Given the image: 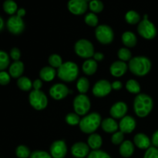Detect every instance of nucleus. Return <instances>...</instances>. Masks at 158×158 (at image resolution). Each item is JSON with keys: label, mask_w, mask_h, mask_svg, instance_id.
I'll return each mask as SVG.
<instances>
[{"label": "nucleus", "mask_w": 158, "mask_h": 158, "mask_svg": "<svg viewBox=\"0 0 158 158\" xmlns=\"http://www.w3.org/2000/svg\"><path fill=\"white\" fill-rule=\"evenodd\" d=\"M56 74V70L52 66H45L40 70V77L43 81L51 82L54 80Z\"/></svg>", "instance_id": "23"}, {"label": "nucleus", "mask_w": 158, "mask_h": 158, "mask_svg": "<svg viewBox=\"0 0 158 158\" xmlns=\"http://www.w3.org/2000/svg\"><path fill=\"white\" fill-rule=\"evenodd\" d=\"M97 68H98L97 62L95 61L94 59H88V60H86L83 63V66H82V69H83V73L88 76L94 75L97 72Z\"/></svg>", "instance_id": "24"}, {"label": "nucleus", "mask_w": 158, "mask_h": 158, "mask_svg": "<svg viewBox=\"0 0 158 158\" xmlns=\"http://www.w3.org/2000/svg\"><path fill=\"white\" fill-rule=\"evenodd\" d=\"M3 9L7 14L13 15L17 12V4L13 0H6L3 4Z\"/></svg>", "instance_id": "35"}, {"label": "nucleus", "mask_w": 158, "mask_h": 158, "mask_svg": "<svg viewBox=\"0 0 158 158\" xmlns=\"http://www.w3.org/2000/svg\"><path fill=\"white\" fill-rule=\"evenodd\" d=\"M102 119L100 114L96 112H93L91 114L85 115L80 120V129L84 134H94L99 127L101 125Z\"/></svg>", "instance_id": "3"}, {"label": "nucleus", "mask_w": 158, "mask_h": 158, "mask_svg": "<svg viewBox=\"0 0 158 158\" xmlns=\"http://www.w3.org/2000/svg\"><path fill=\"white\" fill-rule=\"evenodd\" d=\"M43 86V80L41 79H36L32 82V88L35 90H41Z\"/></svg>", "instance_id": "45"}, {"label": "nucleus", "mask_w": 158, "mask_h": 158, "mask_svg": "<svg viewBox=\"0 0 158 158\" xmlns=\"http://www.w3.org/2000/svg\"><path fill=\"white\" fill-rule=\"evenodd\" d=\"M3 27H4V21H3L2 18L0 16V31L2 30Z\"/></svg>", "instance_id": "50"}, {"label": "nucleus", "mask_w": 158, "mask_h": 158, "mask_svg": "<svg viewBox=\"0 0 158 158\" xmlns=\"http://www.w3.org/2000/svg\"><path fill=\"white\" fill-rule=\"evenodd\" d=\"M121 40L127 48H132L137 45V39L135 34L131 31H127L122 34Z\"/></svg>", "instance_id": "26"}, {"label": "nucleus", "mask_w": 158, "mask_h": 158, "mask_svg": "<svg viewBox=\"0 0 158 158\" xmlns=\"http://www.w3.org/2000/svg\"><path fill=\"white\" fill-rule=\"evenodd\" d=\"M130 71L137 77L146 76L151 69V62L146 56H135L129 61Z\"/></svg>", "instance_id": "2"}, {"label": "nucleus", "mask_w": 158, "mask_h": 158, "mask_svg": "<svg viewBox=\"0 0 158 158\" xmlns=\"http://www.w3.org/2000/svg\"><path fill=\"white\" fill-rule=\"evenodd\" d=\"M125 19L128 24L135 25L140 22V16L137 12L134 10L128 11L125 15Z\"/></svg>", "instance_id": "30"}, {"label": "nucleus", "mask_w": 158, "mask_h": 158, "mask_svg": "<svg viewBox=\"0 0 158 158\" xmlns=\"http://www.w3.org/2000/svg\"><path fill=\"white\" fill-rule=\"evenodd\" d=\"M112 90L111 83L106 80H100L94 84L93 87V94L95 97L101 98L110 94Z\"/></svg>", "instance_id": "12"}, {"label": "nucleus", "mask_w": 158, "mask_h": 158, "mask_svg": "<svg viewBox=\"0 0 158 158\" xmlns=\"http://www.w3.org/2000/svg\"><path fill=\"white\" fill-rule=\"evenodd\" d=\"M84 21L86 23V25H88L89 26H97L99 23V19L97 15H96L94 12H90V13H88L87 15L85 16Z\"/></svg>", "instance_id": "36"}, {"label": "nucleus", "mask_w": 158, "mask_h": 158, "mask_svg": "<svg viewBox=\"0 0 158 158\" xmlns=\"http://www.w3.org/2000/svg\"><path fill=\"white\" fill-rule=\"evenodd\" d=\"M137 31L140 35L146 40H152L157 35V29L154 23L148 19V15H145L143 19L139 23Z\"/></svg>", "instance_id": "6"}, {"label": "nucleus", "mask_w": 158, "mask_h": 158, "mask_svg": "<svg viewBox=\"0 0 158 158\" xmlns=\"http://www.w3.org/2000/svg\"><path fill=\"white\" fill-rule=\"evenodd\" d=\"M9 56L6 52L0 50V71H3L9 66Z\"/></svg>", "instance_id": "38"}, {"label": "nucleus", "mask_w": 158, "mask_h": 158, "mask_svg": "<svg viewBox=\"0 0 158 158\" xmlns=\"http://www.w3.org/2000/svg\"><path fill=\"white\" fill-rule=\"evenodd\" d=\"M117 56L120 60L123 62H127L132 59V53H131V50L127 47H122L117 52Z\"/></svg>", "instance_id": "33"}, {"label": "nucleus", "mask_w": 158, "mask_h": 158, "mask_svg": "<svg viewBox=\"0 0 158 158\" xmlns=\"http://www.w3.org/2000/svg\"><path fill=\"white\" fill-rule=\"evenodd\" d=\"M86 2H88V1H89V2H91V1H92V0H86Z\"/></svg>", "instance_id": "51"}, {"label": "nucleus", "mask_w": 158, "mask_h": 158, "mask_svg": "<svg viewBox=\"0 0 158 158\" xmlns=\"http://www.w3.org/2000/svg\"><path fill=\"white\" fill-rule=\"evenodd\" d=\"M73 109L75 113L80 116L86 115L91 107L90 100L86 94H79L74 98Z\"/></svg>", "instance_id": "8"}, {"label": "nucleus", "mask_w": 158, "mask_h": 158, "mask_svg": "<svg viewBox=\"0 0 158 158\" xmlns=\"http://www.w3.org/2000/svg\"><path fill=\"white\" fill-rule=\"evenodd\" d=\"M126 89L131 94H139L140 93V85L137 80L131 79L127 82Z\"/></svg>", "instance_id": "29"}, {"label": "nucleus", "mask_w": 158, "mask_h": 158, "mask_svg": "<svg viewBox=\"0 0 158 158\" xmlns=\"http://www.w3.org/2000/svg\"><path fill=\"white\" fill-rule=\"evenodd\" d=\"M151 143L153 144V146L158 148V130L153 134L152 138H151Z\"/></svg>", "instance_id": "47"}, {"label": "nucleus", "mask_w": 158, "mask_h": 158, "mask_svg": "<svg viewBox=\"0 0 158 158\" xmlns=\"http://www.w3.org/2000/svg\"><path fill=\"white\" fill-rule=\"evenodd\" d=\"M111 86H112V89H114V90H120L123 87V83L120 81H119V80H116V81L113 82L111 83Z\"/></svg>", "instance_id": "46"}, {"label": "nucleus", "mask_w": 158, "mask_h": 158, "mask_svg": "<svg viewBox=\"0 0 158 158\" xmlns=\"http://www.w3.org/2000/svg\"><path fill=\"white\" fill-rule=\"evenodd\" d=\"M89 7L94 13H99L103 11V4L100 0H92L89 2Z\"/></svg>", "instance_id": "37"}, {"label": "nucleus", "mask_w": 158, "mask_h": 158, "mask_svg": "<svg viewBox=\"0 0 158 158\" xmlns=\"http://www.w3.org/2000/svg\"><path fill=\"white\" fill-rule=\"evenodd\" d=\"M134 143L131 142V140H124L123 143L120 144L119 148V152L120 154L123 157L129 158L134 154Z\"/></svg>", "instance_id": "21"}, {"label": "nucleus", "mask_w": 158, "mask_h": 158, "mask_svg": "<svg viewBox=\"0 0 158 158\" xmlns=\"http://www.w3.org/2000/svg\"><path fill=\"white\" fill-rule=\"evenodd\" d=\"M134 143L139 149L148 150L151 147V140L145 134L139 133L134 136Z\"/></svg>", "instance_id": "19"}, {"label": "nucleus", "mask_w": 158, "mask_h": 158, "mask_svg": "<svg viewBox=\"0 0 158 158\" xmlns=\"http://www.w3.org/2000/svg\"><path fill=\"white\" fill-rule=\"evenodd\" d=\"M80 115L77 114V113H69V114H66V117H65V120L67 124L70 125V126H76V125L80 124Z\"/></svg>", "instance_id": "34"}, {"label": "nucleus", "mask_w": 158, "mask_h": 158, "mask_svg": "<svg viewBox=\"0 0 158 158\" xmlns=\"http://www.w3.org/2000/svg\"><path fill=\"white\" fill-rule=\"evenodd\" d=\"M89 147L84 142H77L71 148V154L75 158L87 157L89 152Z\"/></svg>", "instance_id": "15"}, {"label": "nucleus", "mask_w": 158, "mask_h": 158, "mask_svg": "<svg viewBox=\"0 0 158 158\" xmlns=\"http://www.w3.org/2000/svg\"><path fill=\"white\" fill-rule=\"evenodd\" d=\"M128 69V66L125 62L117 60L114 62L110 67L111 75L115 77H121L124 75Z\"/></svg>", "instance_id": "18"}, {"label": "nucleus", "mask_w": 158, "mask_h": 158, "mask_svg": "<svg viewBox=\"0 0 158 158\" xmlns=\"http://www.w3.org/2000/svg\"><path fill=\"white\" fill-rule=\"evenodd\" d=\"M10 57L14 60V61H19L21 57V52H20L19 49L16 47L12 48L10 50Z\"/></svg>", "instance_id": "44"}, {"label": "nucleus", "mask_w": 158, "mask_h": 158, "mask_svg": "<svg viewBox=\"0 0 158 158\" xmlns=\"http://www.w3.org/2000/svg\"><path fill=\"white\" fill-rule=\"evenodd\" d=\"M95 36L99 43L103 45H107L112 43L114 40V33L110 26L107 25H100L97 26Z\"/></svg>", "instance_id": "9"}, {"label": "nucleus", "mask_w": 158, "mask_h": 158, "mask_svg": "<svg viewBox=\"0 0 158 158\" xmlns=\"http://www.w3.org/2000/svg\"><path fill=\"white\" fill-rule=\"evenodd\" d=\"M143 158H158V148L155 147H150L146 150Z\"/></svg>", "instance_id": "41"}, {"label": "nucleus", "mask_w": 158, "mask_h": 158, "mask_svg": "<svg viewBox=\"0 0 158 158\" xmlns=\"http://www.w3.org/2000/svg\"><path fill=\"white\" fill-rule=\"evenodd\" d=\"M25 66L23 62L21 61H14L10 65L9 69V73L13 78H19L23 75L24 72Z\"/></svg>", "instance_id": "22"}, {"label": "nucleus", "mask_w": 158, "mask_h": 158, "mask_svg": "<svg viewBox=\"0 0 158 158\" xmlns=\"http://www.w3.org/2000/svg\"><path fill=\"white\" fill-rule=\"evenodd\" d=\"M25 15H26V10L24 9H19L17 11V15H19V17L23 18Z\"/></svg>", "instance_id": "49"}, {"label": "nucleus", "mask_w": 158, "mask_h": 158, "mask_svg": "<svg viewBox=\"0 0 158 158\" xmlns=\"http://www.w3.org/2000/svg\"><path fill=\"white\" fill-rule=\"evenodd\" d=\"M124 134L121 131H117L114 133L111 137V141L114 145H120L124 141Z\"/></svg>", "instance_id": "39"}, {"label": "nucleus", "mask_w": 158, "mask_h": 158, "mask_svg": "<svg viewBox=\"0 0 158 158\" xmlns=\"http://www.w3.org/2000/svg\"><path fill=\"white\" fill-rule=\"evenodd\" d=\"M127 105L122 101L117 102L111 106L110 114L114 119H122L127 113Z\"/></svg>", "instance_id": "17"}, {"label": "nucleus", "mask_w": 158, "mask_h": 158, "mask_svg": "<svg viewBox=\"0 0 158 158\" xmlns=\"http://www.w3.org/2000/svg\"><path fill=\"white\" fill-rule=\"evenodd\" d=\"M74 51L78 56L83 59H90L94 56V46L90 41L85 39L79 40L74 45Z\"/></svg>", "instance_id": "5"}, {"label": "nucleus", "mask_w": 158, "mask_h": 158, "mask_svg": "<svg viewBox=\"0 0 158 158\" xmlns=\"http://www.w3.org/2000/svg\"><path fill=\"white\" fill-rule=\"evenodd\" d=\"M69 94H70V90L63 83H56L49 89V95L56 100H63Z\"/></svg>", "instance_id": "13"}, {"label": "nucleus", "mask_w": 158, "mask_h": 158, "mask_svg": "<svg viewBox=\"0 0 158 158\" xmlns=\"http://www.w3.org/2000/svg\"><path fill=\"white\" fill-rule=\"evenodd\" d=\"M87 158H111V157L105 151H101V150H97V151H91Z\"/></svg>", "instance_id": "40"}, {"label": "nucleus", "mask_w": 158, "mask_h": 158, "mask_svg": "<svg viewBox=\"0 0 158 158\" xmlns=\"http://www.w3.org/2000/svg\"><path fill=\"white\" fill-rule=\"evenodd\" d=\"M7 28L11 33L19 35L22 33L25 29V23L23 18L19 15H12L8 19Z\"/></svg>", "instance_id": "10"}, {"label": "nucleus", "mask_w": 158, "mask_h": 158, "mask_svg": "<svg viewBox=\"0 0 158 158\" xmlns=\"http://www.w3.org/2000/svg\"><path fill=\"white\" fill-rule=\"evenodd\" d=\"M49 154L52 158H65L67 154V145L63 140H55L51 144Z\"/></svg>", "instance_id": "11"}, {"label": "nucleus", "mask_w": 158, "mask_h": 158, "mask_svg": "<svg viewBox=\"0 0 158 158\" xmlns=\"http://www.w3.org/2000/svg\"><path fill=\"white\" fill-rule=\"evenodd\" d=\"M79 74L78 66L75 63L67 61L63 63L57 69V75L59 78L64 82L70 83L77 80Z\"/></svg>", "instance_id": "4"}, {"label": "nucleus", "mask_w": 158, "mask_h": 158, "mask_svg": "<svg viewBox=\"0 0 158 158\" xmlns=\"http://www.w3.org/2000/svg\"><path fill=\"white\" fill-rule=\"evenodd\" d=\"M88 4L86 0H69L68 9L73 15H82L87 10Z\"/></svg>", "instance_id": "14"}, {"label": "nucleus", "mask_w": 158, "mask_h": 158, "mask_svg": "<svg viewBox=\"0 0 158 158\" xmlns=\"http://www.w3.org/2000/svg\"><path fill=\"white\" fill-rule=\"evenodd\" d=\"M29 158H52L50 154L45 151H35L31 153Z\"/></svg>", "instance_id": "42"}, {"label": "nucleus", "mask_w": 158, "mask_h": 158, "mask_svg": "<svg viewBox=\"0 0 158 158\" xmlns=\"http://www.w3.org/2000/svg\"><path fill=\"white\" fill-rule=\"evenodd\" d=\"M77 90L80 94H86L89 88V82L86 77H80L78 79L77 83Z\"/></svg>", "instance_id": "28"}, {"label": "nucleus", "mask_w": 158, "mask_h": 158, "mask_svg": "<svg viewBox=\"0 0 158 158\" xmlns=\"http://www.w3.org/2000/svg\"><path fill=\"white\" fill-rule=\"evenodd\" d=\"M29 102L36 110H43L47 106L48 98L42 90H32L29 95Z\"/></svg>", "instance_id": "7"}, {"label": "nucleus", "mask_w": 158, "mask_h": 158, "mask_svg": "<svg viewBox=\"0 0 158 158\" xmlns=\"http://www.w3.org/2000/svg\"><path fill=\"white\" fill-rule=\"evenodd\" d=\"M94 60H95V61L97 62H101L102 60L104 59V55H103L102 52H95L94 55Z\"/></svg>", "instance_id": "48"}, {"label": "nucleus", "mask_w": 158, "mask_h": 158, "mask_svg": "<svg viewBox=\"0 0 158 158\" xmlns=\"http://www.w3.org/2000/svg\"><path fill=\"white\" fill-rule=\"evenodd\" d=\"M102 143H103V140L100 134H94V133L89 134L87 139V144L90 149H92L93 151L100 150L102 146Z\"/></svg>", "instance_id": "25"}, {"label": "nucleus", "mask_w": 158, "mask_h": 158, "mask_svg": "<svg viewBox=\"0 0 158 158\" xmlns=\"http://www.w3.org/2000/svg\"><path fill=\"white\" fill-rule=\"evenodd\" d=\"M154 107V101L149 95L139 94L134 101V110L137 117L144 118L148 117Z\"/></svg>", "instance_id": "1"}, {"label": "nucleus", "mask_w": 158, "mask_h": 158, "mask_svg": "<svg viewBox=\"0 0 158 158\" xmlns=\"http://www.w3.org/2000/svg\"><path fill=\"white\" fill-rule=\"evenodd\" d=\"M17 86L21 90L29 91L32 88V82L26 77H21L17 80Z\"/></svg>", "instance_id": "27"}, {"label": "nucleus", "mask_w": 158, "mask_h": 158, "mask_svg": "<svg viewBox=\"0 0 158 158\" xmlns=\"http://www.w3.org/2000/svg\"><path fill=\"white\" fill-rule=\"evenodd\" d=\"M31 153L29 148L26 145H19L15 149V155L18 158H29Z\"/></svg>", "instance_id": "32"}, {"label": "nucleus", "mask_w": 158, "mask_h": 158, "mask_svg": "<svg viewBox=\"0 0 158 158\" xmlns=\"http://www.w3.org/2000/svg\"><path fill=\"white\" fill-rule=\"evenodd\" d=\"M48 62H49V66H52L54 69H58L63 63L62 57L60 55L56 53L49 56V59H48Z\"/></svg>", "instance_id": "31"}, {"label": "nucleus", "mask_w": 158, "mask_h": 158, "mask_svg": "<svg viewBox=\"0 0 158 158\" xmlns=\"http://www.w3.org/2000/svg\"><path fill=\"white\" fill-rule=\"evenodd\" d=\"M10 77L9 73L6 71H0V85L6 86L10 82Z\"/></svg>", "instance_id": "43"}, {"label": "nucleus", "mask_w": 158, "mask_h": 158, "mask_svg": "<svg viewBox=\"0 0 158 158\" xmlns=\"http://www.w3.org/2000/svg\"><path fill=\"white\" fill-rule=\"evenodd\" d=\"M136 120L131 116L126 115L124 117L120 119L119 123V129L123 134H131L136 128Z\"/></svg>", "instance_id": "16"}, {"label": "nucleus", "mask_w": 158, "mask_h": 158, "mask_svg": "<svg viewBox=\"0 0 158 158\" xmlns=\"http://www.w3.org/2000/svg\"><path fill=\"white\" fill-rule=\"evenodd\" d=\"M101 127L103 131L108 134H114V133L117 132V130L119 128V124L117 123L115 119L110 118H106L104 120H102L101 122Z\"/></svg>", "instance_id": "20"}]
</instances>
